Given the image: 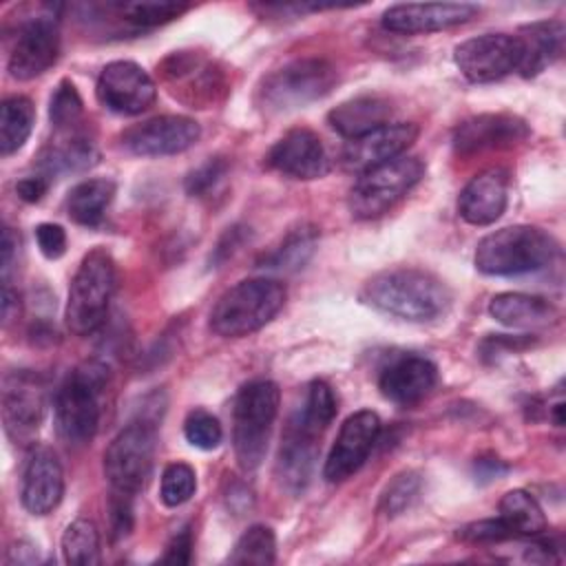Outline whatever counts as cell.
Wrapping results in <instances>:
<instances>
[{"instance_id":"obj_1","label":"cell","mask_w":566,"mask_h":566,"mask_svg":"<svg viewBox=\"0 0 566 566\" xmlns=\"http://www.w3.org/2000/svg\"><path fill=\"white\" fill-rule=\"evenodd\" d=\"M363 303L378 312L427 323L451 305V292L436 274L420 268H391L374 274L360 290Z\"/></svg>"},{"instance_id":"obj_2","label":"cell","mask_w":566,"mask_h":566,"mask_svg":"<svg viewBox=\"0 0 566 566\" xmlns=\"http://www.w3.org/2000/svg\"><path fill=\"white\" fill-rule=\"evenodd\" d=\"M559 254L553 234L537 226H506L486 234L475 248V268L489 276H515L544 270Z\"/></svg>"},{"instance_id":"obj_3","label":"cell","mask_w":566,"mask_h":566,"mask_svg":"<svg viewBox=\"0 0 566 566\" xmlns=\"http://www.w3.org/2000/svg\"><path fill=\"white\" fill-rule=\"evenodd\" d=\"M285 285L276 279H245L226 290L210 312V327L223 338L248 336L268 325L285 303Z\"/></svg>"},{"instance_id":"obj_4","label":"cell","mask_w":566,"mask_h":566,"mask_svg":"<svg viewBox=\"0 0 566 566\" xmlns=\"http://www.w3.org/2000/svg\"><path fill=\"white\" fill-rule=\"evenodd\" d=\"M108 371L102 363L88 360L80 365L60 385L53 402L55 429L71 447H82L93 440L99 424V398L106 387Z\"/></svg>"},{"instance_id":"obj_5","label":"cell","mask_w":566,"mask_h":566,"mask_svg":"<svg viewBox=\"0 0 566 566\" xmlns=\"http://www.w3.org/2000/svg\"><path fill=\"white\" fill-rule=\"evenodd\" d=\"M279 405L281 391L272 380H252L239 389L232 407V442L241 469L254 471L263 462Z\"/></svg>"},{"instance_id":"obj_6","label":"cell","mask_w":566,"mask_h":566,"mask_svg":"<svg viewBox=\"0 0 566 566\" xmlns=\"http://www.w3.org/2000/svg\"><path fill=\"white\" fill-rule=\"evenodd\" d=\"M117 285L115 261L104 248H95L80 261L66 301V325L77 336L97 332L108 314Z\"/></svg>"},{"instance_id":"obj_7","label":"cell","mask_w":566,"mask_h":566,"mask_svg":"<svg viewBox=\"0 0 566 566\" xmlns=\"http://www.w3.org/2000/svg\"><path fill=\"white\" fill-rule=\"evenodd\" d=\"M336 82L338 73L332 62L323 57H298L265 75L259 84L256 99L265 113H285L325 97Z\"/></svg>"},{"instance_id":"obj_8","label":"cell","mask_w":566,"mask_h":566,"mask_svg":"<svg viewBox=\"0 0 566 566\" xmlns=\"http://www.w3.org/2000/svg\"><path fill=\"white\" fill-rule=\"evenodd\" d=\"M155 418H137L111 440L104 451V475L113 491L133 497L146 486L155 462Z\"/></svg>"},{"instance_id":"obj_9","label":"cell","mask_w":566,"mask_h":566,"mask_svg":"<svg viewBox=\"0 0 566 566\" xmlns=\"http://www.w3.org/2000/svg\"><path fill=\"white\" fill-rule=\"evenodd\" d=\"M424 175L420 157L400 155L358 175L349 190V212L356 219H376L389 212Z\"/></svg>"},{"instance_id":"obj_10","label":"cell","mask_w":566,"mask_h":566,"mask_svg":"<svg viewBox=\"0 0 566 566\" xmlns=\"http://www.w3.org/2000/svg\"><path fill=\"white\" fill-rule=\"evenodd\" d=\"M522 46L517 35L484 33L460 42L453 51L458 71L473 84H489L520 69Z\"/></svg>"},{"instance_id":"obj_11","label":"cell","mask_w":566,"mask_h":566,"mask_svg":"<svg viewBox=\"0 0 566 566\" xmlns=\"http://www.w3.org/2000/svg\"><path fill=\"white\" fill-rule=\"evenodd\" d=\"M44 382L33 371H13L2 382V422L15 444H29L44 418Z\"/></svg>"},{"instance_id":"obj_12","label":"cell","mask_w":566,"mask_h":566,"mask_svg":"<svg viewBox=\"0 0 566 566\" xmlns=\"http://www.w3.org/2000/svg\"><path fill=\"white\" fill-rule=\"evenodd\" d=\"M201 128L184 115H159L133 124L122 133V146L137 157H164L188 150L197 144Z\"/></svg>"},{"instance_id":"obj_13","label":"cell","mask_w":566,"mask_h":566,"mask_svg":"<svg viewBox=\"0 0 566 566\" xmlns=\"http://www.w3.org/2000/svg\"><path fill=\"white\" fill-rule=\"evenodd\" d=\"M380 436V418L369 411H356L340 424V431L327 453L323 478L327 482H343L352 478L369 458Z\"/></svg>"},{"instance_id":"obj_14","label":"cell","mask_w":566,"mask_h":566,"mask_svg":"<svg viewBox=\"0 0 566 566\" xmlns=\"http://www.w3.org/2000/svg\"><path fill=\"white\" fill-rule=\"evenodd\" d=\"M57 55L60 31L53 15H35L18 27L7 69L15 80H33L49 71L57 62Z\"/></svg>"},{"instance_id":"obj_15","label":"cell","mask_w":566,"mask_h":566,"mask_svg":"<svg viewBox=\"0 0 566 566\" xmlns=\"http://www.w3.org/2000/svg\"><path fill=\"white\" fill-rule=\"evenodd\" d=\"M155 97V82L137 62H108L97 77V99L113 113L139 115L153 106Z\"/></svg>"},{"instance_id":"obj_16","label":"cell","mask_w":566,"mask_h":566,"mask_svg":"<svg viewBox=\"0 0 566 566\" xmlns=\"http://www.w3.org/2000/svg\"><path fill=\"white\" fill-rule=\"evenodd\" d=\"M420 128L413 122H394L378 126L356 139H349L340 153V161L352 172H365L374 166L400 157L418 137Z\"/></svg>"},{"instance_id":"obj_17","label":"cell","mask_w":566,"mask_h":566,"mask_svg":"<svg viewBox=\"0 0 566 566\" xmlns=\"http://www.w3.org/2000/svg\"><path fill=\"white\" fill-rule=\"evenodd\" d=\"M528 137V126L517 115L482 113L464 119L453 130V150L462 157L511 148Z\"/></svg>"},{"instance_id":"obj_18","label":"cell","mask_w":566,"mask_h":566,"mask_svg":"<svg viewBox=\"0 0 566 566\" xmlns=\"http://www.w3.org/2000/svg\"><path fill=\"white\" fill-rule=\"evenodd\" d=\"M321 436L323 431L312 427L298 411L290 416L279 447L276 473L292 493H298L307 486L318 455Z\"/></svg>"},{"instance_id":"obj_19","label":"cell","mask_w":566,"mask_h":566,"mask_svg":"<svg viewBox=\"0 0 566 566\" xmlns=\"http://www.w3.org/2000/svg\"><path fill=\"white\" fill-rule=\"evenodd\" d=\"M478 7L467 2H407L382 13V27L394 33H431L475 18Z\"/></svg>"},{"instance_id":"obj_20","label":"cell","mask_w":566,"mask_h":566,"mask_svg":"<svg viewBox=\"0 0 566 566\" xmlns=\"http://www.w3.org/2000/svg\"><path fill=\"white\" fill-rule=\"evenodd\" d=\"M268 166L294 179H318L329 170L321 137L310 128L287 130L268 153Z\"/></svg>"},{"instance_id":"obj_21","label":"cell","mask_w":566,"mask_h":566,"mask_svg":"<svg viewBox=\"0 0 566 566\" xmlns=\"http://www.w3.org/2000/svg\"><path fill=\"white\" fill-rule=\"evenodd\" d=\"M438 382V367L418 354L391 358L378 374V387L396 405L411 407L420 402Z\"/></svg>"},{"instance_id":"obj_22","label":"cell","mask_w":566,"mask_h":566,"mask_svg":"<svg viewBox=\"0 0 566 566\" xmlns=\"http://www.w3.org/2000/svg\"><path fill=\"white\" fill-rule=\"evenodd\" d=\"M64 495V471L49 447H35L22 471V506L31 515L51 513Z\"/></svg>"},{"instance_id":"obj_23","label":"cell","mask_w":566,"mask_h":566,"mask_svg":"<svg viewBox=\"0 0 566 566\" xmlns=\"http://www.w3.org/2000/svg\"><path fill=\"white\" fill-rule=\"evenodd\" d=\"M509 177L500 168L478 172L458 197V212L471 226H491L506 210Z\"/></svg>"},{"instance_id":"obj_24","label":"cell","mask_w":566,"mask_h":566,"mask_svg":"<svg viewBox=\"0 0 566 566\" xmlns=\"http://www.w3.org/2000/svg\"><path fill=\"white\" fill-rule=\"evenodd\" d=\"M522 46L520 73L524 77L539 75L551 66L564 51V22L562 20H542L522 27L517 33Z\"/></svg>"},{"instance_id":"obj_25","label":"cell","mask_w":566,"mask_h":566,"mask_svg":"<svg viewBox=\"0 0 566 566\" xmlns=\"http://www.w3.org/2000/svg\"><path fill=\"white\" fill-rule=\"evenodd\" d=\"M394 115L391 102L380 95H358L347 102H340L336 108L327 113L329 126L343 137L356 139L378 126L389 124Z\"/></svg>"},{"instance_id":"obj_26","label":"cell","mask_w":566,"mask_h":566,"mask_svg":"<svg viewBox=\"0 0 566 566\" xmlns=\"http://www.w3.org/2000/svg\"><path fill=\"white\" fill-rule=\"evenodd\" d=\"M99 153L91 137L80 130L62 133L60 139L51 142L40 155V175H62V172H82L97 164Z\"/></svg>"},{"instance_id":"obj_27","label":"cell","mask_w":566,"mask_h":566,"mask_svg":"<svg viewBox=\"0 0 566 566\" xmlns=\"http://www.w3.org/2000/svg\"><path fill=\"white\" fill-rule=\"evenodd\" d=\"M489 314L506 327H542L553 323L559 312L544 296L522 292H500L489 301Z\"/></svg>"},{"instance_id":"obj_28","label":"cell","mask_w":566,"mask_h":566,"mask_svg":"<svg viewBox=\"0 0 566 566\" xmlns=\"http://www.w3.org/2000/svg\"><path fill=\"white\" fill-rule=\"evenodd\" d=\"M115 197V184L111 179H84L75 184L66 195V214L71 221L93 228L104 219L106 208Z\"/></svg>"},{"instance_id":"obj_29","label":"cell","mask_w":566,"mask_h":566,"mask_svg":"<svg viewBox=\"0 0 566 566\" xmlns=\"http://www.w3.org/2000/svg\"><path fill=\"white\" fill-rule=\"evenodd\" d=\"M102 9L126 24L130 31H144L166 24L188 11V4L172 0H137V2H108Z\"/></svg>"},{"instance_id":"obj_30","label":"cell","mask_w":566,"mask_h":566,"mask_svg":"<svg viewBox=\"0 0 566 566\" xmlns=\"http://www.w3.org/2000/svg\"><path fill=\"white\" fill-rule=\"evenodd\" d=\"M506 528L515 537H535L542 535L548 526L544 509L539 502L524 489H513L504 493L500 500V515H497Z\"/></svg>"},{"instance_id":"obj_31","label":"cell","mask_w":566,"mask_h":566,"mask_svg":"<svg viewBox=\"0 0 566 566\" xmlns=\"http://www.w3.org/2000/svg\"><path fill=\"white\" fill-rule=\"evenodd\" d=\"M35 108L24 95H11L0 106V153L2 157L13 155L24 146L33 130Z\"/></svg>"},{"instance_id":"obj_32","label":"cell","mask_w":566,"mask_h":566,"mask_svg":"<svg viewBox=\"0 0 566 566\" xmlns=\"http://www.w3.org/2000/svg\"><path fill=\"white\" fill-rule=\"evenodd\" d=\"M318 232L314 226H298L285 234V239L268 254L263 256V268L281 270V272H294L303 268L310 256L316 250Z\"/></svg>"},{"instance_id":"obj_33","label":"cell","mask_w":566,"mask_h":566,"mask_svg":"<svg viewBox=\"0 0 566 566\" xmlns=\"http://www.w3.org/2000/svg\"><path fill=\"white\" fill-rule=\"evenodd\" d=\"M62 557L73 566L99 564V531L91 520H73L62 533Z\"/></svg>"},{"instance_id":"obj_34","label":"cell","mask_w":566,"mask_h":566,"mask_svg":"<svg viewBox=\"0 0 566 566\" xmlns=\"http://www.w3.org/2000/svg\"><path fill=\"white\" fill-rule=\"evenodd\" d=\"M276 559V537L270 526H250L234 544L228 562L230 564H259L268 566Z\"/></svg>"},{"instance_id":"obj_35","label":"cell","mask_w":566,"mask_h":566,"mask_svg":"<svg viewBox=\"0 0 566 566\" xmlns=\"http://www.w3.org/2000/svg\"><path fill=\"white\" fill-rule=\"evenodd\" d=\"M82 97L75 88L73 82L62 80L49 102V119L55 130L60 133H71L77 130V124L82 122Z\"/></svg>"},{"instance_id":"obj_36","label":"cell","mask_w":566,"mask_h":566,"mask_svg":"<svg viewBox=\"0 0 566 566\" xmlns=\"http://www.w3.org/2000/svg\"><path fill=\"white\" fill-rule=\"evenodd\" d=\"M197 475L186 462H170L159 482V497L166 506H179L195 495Z\"/></svg>"},{"instance_id":"obj_37","label":"cell","mask_w":566,"mask_h":566,"mask_svg":"<svg viewBox=\"0 0 566 566\" xmlns=\"http://www.w3.org/2000/svg\"><path fill=\"white\" fill-rule=\"evenodd\" d=\"M312 427H316L318 431H325L329 427V422L336 416V398L334 391L327 382L323 380H314L307 387L303 407L296 409Z\"/></svg>"},{"instance_id":"obj_38","label":"cell","mask_w":566,"mask_h":566,"mask_svg":"<svg viewBox=\"0 0 566 566\" xmlns=\"http://www.w3.org/2000/svg\"><path fill=\"white\" fill-rule=\"evenodd\" d=\"M420 486H422V480H420L418 473H413V471H402V473H398V475L387 484V489L382 491L380 509H382L387 515H400V513H405V511L413 504V500L418 497Z\"/></svg>"},{"instance_id":"obj_39","label":"cell","mask_w":566,"mask_h":566,"mask_svg":"<svg viewBox=\"0 0 566 566\" xmlns=\"http://www.w3.org/2000/svg\"><path fill=\"white\" fill-rule=\"evenodd\" d=\"M184 436L192 447L210 451V449H217L221 444L223 429H221L219 420L212 413H208L206 409H192L186 416Z\"/></svg>"},{"instance_id":"obj_40","label":"cell","mask_w":566,"mask_h":566,"mask_svg":"<svg viewBox=\"0 0 566 566\" xmlns=\"http://www.w3.org/2000/svg\"><path fill=\"white\" fill-rule=\"evenodd\" d=\"M226 172L228 161L223 157H210L186 177V192L190 197H206L223 181Z\"/></svg>"},{"instance_id":"obj_41","label":"cell","mask_w":566,"mask_h":566,"mask_svg":"<svg viewBox=\"0 0 566 566\" xmlns=\"http://www.w3.org/2000/svg\"><path fill=\"white\" fill-rule=\"evenodd\" d=\"M458 537L469 544H497L513 539V533L506 528V524L500 517L478 520L458 531Z\"/></svg>"},{"instance_id":"obj_42","label":"cell","mask_w":566,"mask_h":566,"mask_svg":"<svg viewBox=\"0 0 566 566\" xmlns=\"http://www.w3.org/2000/svg\"><path fill=\"white\" fill-rule=\"evenodd\" d=\"M35 241L46 259H60L66 250V232L57 223H40L35 228Z\"/></svg>"},{"instance_id":"obj_43","label":"cell","mask_w":566,"mask_h":566,"mask_svg":"<svg viewBox=\"0 0 566 566\" xmlns=\"http://www.w3.org/2000/svg\"><path fill=\"white\" fill-rule=\"evenodd\" d=\"M190 557H192V531H190V526H184L168 542L161 562H166V564H188Z\"/></svg>"},{"instance_id":"obj_44","label":"cell","mask_w":566,"mask_h":566,"mask_svg":"<svg viewBox=\"0 0 566 566\" xmlns=\"http://www.w3.org/2000/svg\"><path fill=\"white\" fill-rule=\"evenodd\" d=\"M111 522L115 535H126L133 526V511H130V495L117 493L111 500Z\"/></svg>"},{"instance_id":"obj_45","label":"cell","mask_w":566,"mask_h":566,"mask_svg":"<svg viewBox=\"0 0 566 566\" xmlns=\"http://www.w3.org/2000/svg\"><path fill=\"white\" fill-rule=\"evenodd\" d=\"M49 188V177L44 175H31V177H24L15 184V192L22 201H29V203H35L44 197Z\"/></svg>"},{"instance_id":"obj_46","label":"cell","mask_w":566,"mask_h":566,"mask_svg":"<svg viewBox=\"0 0 566 566\" xmlns=\"http://www.w3.org/2000/svg\"><path fill=\"white\" fill-rule=\"evenodd\" d=\"M243 239H245V232H243L241 226L228 228V232L223 234V239H221L219 245L214 248L212 261H214V263H223L228 256H232V254L239 250V245L243 243Z\"/></svg>"},{"instance_id":"obj_47","label":"cell","mask_w":566,"mask_h":566,"mask_svg":"<svg viewBox=\"0 0 566 566\" xmlns=\"http://www.w3.org/2000/svg\"><path fill=\"white\" fill-rule=\"evenodd\" d=\"M506 471H509V467L500 458H478L475 460V475L484 482L493 480V478H500Z\"/></svg>"},{"instance_id":"obj_48","label":"cell","mask_w":566,"mask_h":566,"mask_svg":"<svg viewBox=\"0 0 566 566\" xmlns=\"http://www.w3.org/2000/svg\"><path fill=\"white\" fill-rule=\"evenodd\" d=\"M15 248H18V239L13 237L11 228H4V232H2V281L4 283L9 281V268L13 263Z\"/></svg>"},{"instance_id":"obj_49","label":"cell","mask_w":566,"mask_h":566,"mask_svg":"<svg viewBox=\"0 0 566 566\" xmlns=\"http://www.w3.org/2000/svg\"><path fill=\"white\" fill-rule=\"evenodd\" d=\"M9 562L11 564H33L38 562V546L29 542H18L9 548Z\"/></svg>"},{"instance_id":"obj_50","label":"cell","mask_w":566,"mask_h":566,"mask_svg":"<svg viewBox=\"0 0 566 566\" xmlns=\"http://www.w3.org/2000/svg\"><path fill=\"white\" fill-rule=\"evenodd\" d=\"M20 312V301H18V294L11 290L9 283H4V290H2V318L4 323H9L13 318V314Z\"/></svg>"},{"instance_id":"obj_51","label":"cell","mask_w":566,"mask_h":566,"mask_svg":"<svg viewBox=\"0 0 566 566\" xmlns=\"http://www.w3.org/2000/svg\"><path fill=\"white\" fill-rule=\"evenodd\" d=\"M562 413H564V402L559 400L557 405H553V420H555V424H557V427H562V424H564V416H562Z\"/></svg>"}]
</instances>
